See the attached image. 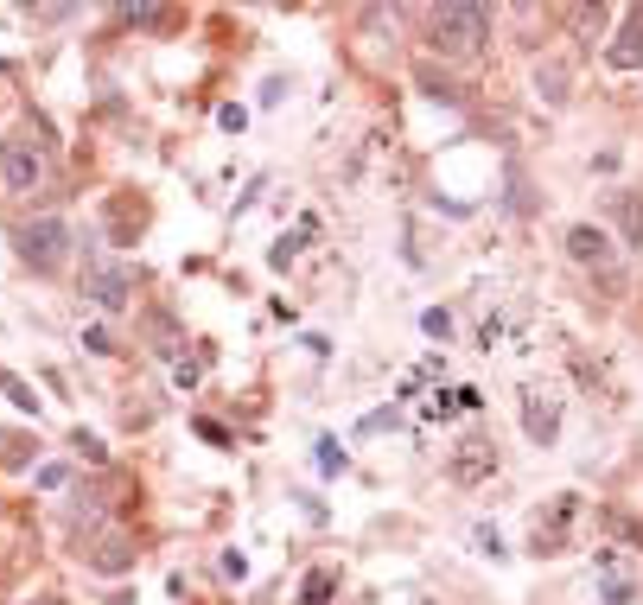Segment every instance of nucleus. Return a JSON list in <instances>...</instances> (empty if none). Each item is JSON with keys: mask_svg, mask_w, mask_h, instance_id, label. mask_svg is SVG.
Returning a JSON list of instances; mask_svg holds the SVG:
<instances>
[{"mask_svg": "<svg viewBox=\"0 0 643 605\" xmlns=\"http://www.w3.org/2000/svg\"><path fill=\"white\" fill-rule=\"evenodd\" d=\"M605 64H612V71H637V64H643V13H631L624 32L605 45Z\"/></svg>", "mask_w": 643, "mask_h": 605, "instance_id": "obj_9", "label": "nucleus"}, {"mask_svg": "<svg viewBox=\"0 0 643 605\" xmlns=\"http://www.w3.org/2000/svg\"><path fill=\"white\" fill-rule=\"evenodd\" d=\"M39 605H58V599H39Z\"/></svg>", "mask_w": 643, "mask_h": 605, "instance_id": "obj_22", "label": "nucleus"}, {"mask_svg": "<svg viewBox=\"0 0 643 605\" xmlns=\"http://www.w3.org/2000/svg\"><path fill=\"white\" fill-rule=\"evenodd\" d=\"M39 484H45V491H64V484H71V472H64V465H39Z\"/></svg>", "mask_w": 643, "mask_h": 605, "instance_id": "obj_15", "label": "nucleus"}, {"mask_svg": "<svg viewBox=\"0 0 643 605\" xmlns=\"http://www.w3.org/2000/svg\"><path fill=\"white\" fill-rule=\"evenodd\" d=\"M567 255H573V262H586V268H605V262H612V236H605V230H593V223H573V230H567Z\"/></svg>", "mask_w": 643, "mask_h": 605, "instance_id": "obj_8", "label": "nucleus"}, {"mask_svg": "<svg viewBox=\"0 0 643 605\" xmlns=\"http://www.w3.org/2000/svg\"><path fill=\"white\" fill-rule=\"evenodd\" d=\"M83 344H90V351H96V357H109V351H115V338H109V332H102V325H90V332H83Z\"/></svg>", "mask_w": 643, "mask_h": 605, "instance_id": "obj_17", "label": "nucleus"}, {"mask_svg": "<svg viewBox=\"0 0 643 605\" xmlns=\"http://www.w3.org/2000/svg\"><path fill=\"white\" fill-rule=\"evenodd\" d=\"M332 574H325V567H312V574H306V586H300V593H306V605H325V599H332Z\"/></svg>", "mask_w": 643, "mask_h": 605, "instance_id": "obj_12", "label": "nucleus"}, {"mask_svg": "<svg viewBox=\"0 0 643 605\" xmlns=\"http://www.w3.org/2000/svg\"><path fill=\"white\" fill-rule=\"evenodd\" d=\"M0 179H7L13 198H39L51 185V128H20L0 141Z\"/></svg>", "mask_w": 643, "mask_h": 605, "instance_id": "obj_1", "label": "nucleus"}, {"mask_svg": "<svg viewBox=\"0 0 643 605\" xmlns=\"http://www.w3.org/2000/svg\"><path fill=\"white\" fill-rule=\"evenodd\" d=\"M542 96H548V102L567 96V71H561V64H548V71H542Z\"/></svg>", "mask_w": 643, "mask_h": 605, "instance_id": "obj_14", "label": "nucleus"}, {"mask_svg": "<svg viewBox=\"0 0 643 605\" xmlns=\"http://www.w3.org/2000/svg\"><path fill=\"white\" fill-rule=\"evenodd\" d=\"M421 332H427V338H453V313H440V306L421 313Z\"/></svg>", "mask_w": 643, "mask_h": 605, "instance_id": "obj_13", "label": "nucleus"}, {"mask_svg": "<svg viewBox=\"0 0 643 605\" xmlns=\"http://www.w3.org/2000/svg\"><path fill=\"white\" fill-rule=\"evenodd\" d=\"M71 446H77V453H83V459H102V440H96V434H77Z\"/></svg>", "mask_w": 643, "mask_h": 605, "instance_id": "obj_20", "label": "nucleus"}, {"mask_svg": "<svg viewBox=\"0 0 643 605\" xmlns=\"http://www.w3.org/2000/svg\"><path fill=\"white\" fill-rule=\"evenodd\" d=\"M382 427H395V408H376L370 421H363V434H382Z\"/></svg>", "mask_w": 643, "mask_h": 605, "instance_id": "obj_18", "label": "nucleus"}, {"mask_svg": "<svg viewBox=\"0 0 643 605\" xmlns=\"http://www.w3.org/2000/svg\"><path fill=\"white\" fill-rule=\"evenodd\" d=\"M319 465H325V472H338V465H344L338 459V440H319Z\"/></svg>", "mask_w": 643, "mask_h": 605, "instance_id": "obj_19", "label": "nucleus"}, {"mask_svg": "<svg viewBox=\"0 0 643 605\" xmlns=\"http://www.w3.org/2000/svg\"><path fill=\"white\" fill-rule=\"evenodd\" d=\"M0 446H7V434H0Z\"/></svg>", "mask_w": 643, "mask_h": 605, "instance_id": "obj_23", "label": "nucleus"}, {"mask_svg": "<svg viewBox=\"0 0 643 605\" xmlns=\"http://www.w3.org/2000/svg\"><path fill=\"white\" fill-rule=\"evenodd\" d=\"M516 408H523V434L535 446H554V434H561V402H554L548 389H523V395H516Z\"/></svg>", "mask_w": 643, "mask_h": 605, "instance_id": "obj_5", "label": "nucleus"}, {"mask_svg": "<svg viewBox=\"0 0 643 605\" xmlns=\"http://www.w3.org/2000/svg\"><path fill=\"white\" fill-rule=\"evenodd\" d=\"M618 217H624V242L637 249V242H643V198L624 192V198H618Z\"/></svg>", "mask_w": 643, "mask_h": 605, "instance_id": "obj_10", "label": "nucleus"}, {"mask_svg": "<svg viewBox=\"0 0 643 605\" xmlns=\"http://www.w3.org/2000/svg\"><path fill=\"white\" fill-rule=\"evenodd\" d=\"M83 561H90V574H128V567H134V542L121 529H109V535H96V542L83 548Z\"/></svg>", "mask_w": 643, "mask_h": 605, "instance_id": "obj_7", "label": "nucleus"}, {"mask_svg": "<svg viewBox=\"0 0 643 605\" xmlns=\"http://www.w3.org/2000/svg\"><path fill=\"white\" fill-rule=\"evenodd\" d=\"M109 605H134V599H128V593H109Z\"/></svg>", "mask_w": 643, "mask_h": 605, "instance_id": "obj_21", "label": "nucleus"}, {"mask_svg": "<svg viewBox=\"0 0 643 605\" xmlns=\"http://www.w3.org/2000/svg\"><path fill=\"white\" fill-rule=\"evenodd\" d=\"M484 32H491V13L484 7H440V20H433V45L453 51V58H472L484 45Z\"/></svg>", "mask_w": 643, "mask_h": 605, "instance_id": "obj_3", "label": "nucleus"}, {"mask_svg": "<svg viewBox=\"0 0 643 605\" xmlns=\"http://www.w3.org/2000/svg\"><path fill=\"white\" fill-rule=\"evenodd\" d=\"M0 395H13V402H20L26 414H32V408H39V395H32V383H20V376H13V370H7V363H0Z\"/></svg>", "mask_w": 643, "mask_h": 605, "instance_id": "obj_11", "label": "nucleus"}, {"mask_svg": "<svg viewBox=\"0 0 643 605\" xmlns=\"http://www.w3.org/2000/svg\"><path fill=\"white\" fill-rule=\"evenodd\" d=\"M491 472H497V446L484 440V434H465L453 446V478L459 484H478V478H491Z\"/></svg>", "mask_w": 643, "mask_h": 605, "instance_id": "obj_6", "label": "nucleus"}, {"mask_svg": "<svg viewBox=\"0 0 643 605\" xmlns=\"http://www.w3.org/2000/svg\"><path fill=\"white\" fill-rule=\"evenodd\" d=\"M13 249H20V262H26V268L58 274V268H64V255H71V223H64V217L20 223V230H13Z\"/></svg>", "mask_w": 643, "mask_h": 605, "instance_id": "obj_2", "label": "nucleus"}, {"mask_svg": "<svg viewBox=\"0 0 643 605\" xmlns=\"http://www.w3.org/2000/svg\"><path fill=\"white\" fill-rule=\"evenodd\" d=\"M631 599H637L631 580H612V586H605V605H631Z\"/></svg>", "mask_w": 643, "mask_h": 605, "instance_id": "obj_16", "label": "nucleus"}, {"mask_svg": "<svg viewBox=\"0 0 643 605\" xmlns=\"http://www.w3.org/2000/svg\"><path fill=\"white\" fill-rule=\"evenodd\" d=\"M134 287H141V274L128 262H90V274H83V293H90L102 313H121L134 300Z\"/></svg>", "mask_w": 643, "mask_h": 605, "instance_id": "obj_4", "label": "nucleus"}]
</instances>
